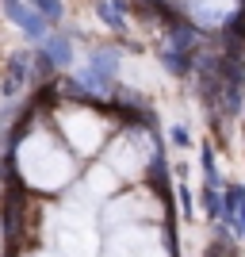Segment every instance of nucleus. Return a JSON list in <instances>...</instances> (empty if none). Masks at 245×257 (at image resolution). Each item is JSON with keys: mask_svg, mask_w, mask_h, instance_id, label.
I'll list each match as a JSON object with an SVG mask.
<instances>
[{"mask_svg": "<svg viewBox=\"0 0 245 257\" xmlns=\"http://www.w3.org/2000/svg\"><path fill=\"white\" fill-rule=\"evenodd\" d=\"M16 158H20L23 181H31L35 188H50L54 192V188H62V184L73 181V161H69V154H65L46 131L23 135Z\"/></svg>", "mask_w": 245, "mask_h": 257, "instance_id": "nucleus-1", "label": "nucleus"}, {"mask_svg": "<svg viewBox=\"0 0 245 257\" xmlns=\"http://www.w3.org/2000/svg\"><path fill=\"white\" fill-rule=\"evenodd\" d=\"M107 257H169L161 246V234L149 226H123L107 242Z\"/></svg>", "mask_w": 245, "mask_h": 257, "instance_id": "nucleus-2", "label": "nucleus"}, {"mask_svg": "<svg viewBox=\"0 0 245 257\" xmlns=\"http://www.w3.org/2000/svg\"><path fill=\"white\" fill-rule=\"evenodd\" d=\"M62 131L65 139H69V146L81 154H92L104 142V119L92 115L88 107H69V111H62Z\"/></svg>", "mask_w": 245, "mask_h": 257, "instance_id": "nucleus-3", "label": "nucleus"}, {"mask_svg": "<svg viewBox=\"0 0 245 257\" xmlns=\"http://www.w3.org/2000/svg\"><path fill=\"white\" fill-rule=\"evenodd\" d=\"M142 215H157V204L146 192H130V196H119L115 204L104 207V223L111 230H123V226H138Z\"/></svg>", "mask_w": 245, "mask_h": 257, "instance_id": "nucleus-4", "label": "nucleus"}, {"mask_svg": "<svg viewBox=\"0 0 245 257\" xmlns=\"http://www.w3.org/2000/svg\"><path fill=\"white\" fill-rule=\"evenodd\" d=\"M107 165H111L115 177H138L142 165H146V154L138 150V139H134V135H130V139H119L115 146H111V154H107Z\"/></svg>", "mask_w": 245, "mask_h": 257, "instance_id": "nucleus-5", "label": "nucleus"}, {"mask_svg": "<svg viewBox=\"0 0 245 257\" xmlns=\"http://www.w3.org/2000/svg\"><path fill=\"white\" fill-rule=\"evenodd\" d=\"M237 12V0H192V20L199 27H222Z\"/></svg>", "mask_w": 245, "mask_h": 257, "instance_id": "nucleus-6", "label": "nucleus"}, {"mask_svg": "<svg viewBox=\"0 0 245 257\" xmlns=\"http://www.w3.org/2000/svg\"><path fill=\"white\" fill-rule=\"evenodd\" d=\"M111 188H115V173H111V165H96V169L88 173V192H92V196H111Z\"/></svg>", "mask_w": 245, "mask_h": 257, "instance_id": "nucleus-7", "label": "nucleus"}]
</instances>
